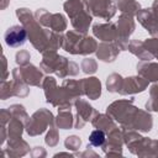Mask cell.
Segmentation results:
<instances>
[{
  "mask_svg": "<svg viewBox=\"0 0 158 158\" xmlns=\"http://www.w3.org/2000/svg\"><path fill=\"white\" fill-rule=\"evenodd\" d=\"M5 42L10 47H19L26 42V31L21 26H12L5 32Z\"/></svg>",
  "mask_w": 158,
  "mask_h": 158,
  "instance_id": "6da1fadb",
  "label": "cell"
},
{
  "mask_svg": "<svg viewBox=\"0 0 158 158\" xmlns=\"http://www.w3.org/2000/svg\"><path fill=\"white\" fill-rule=\"evenodd\" d=\"M89 141H90V143L93 146L99 147L105 142V133L102 131H100V130H95V131L91 132V135L89 137Z\"/></svg>",
  "mask_w": 158,
  "mask_h": 158,
  "instance_id": "7a4b0ae2",
  "label": "cell"
}]
</instances>
